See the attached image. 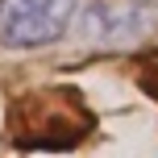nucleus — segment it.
<instances>
[{"label":"nucleus","instance_id":"1","mask_svg":"<svg viewBox=\"0 0 158 158\" xmlns=\"http://www.w3.org/2000/svg\"><path fill=\"white\" fill-rule=\"evenodd\" d=\"M87 112L71 92H29L13 108V142L17 146H75L87 133Z\"/></svg>","mask_w":158,"mask_h":158},{"label":"nucleus","instance_id":"2","mask_svg":"<svg viewBox=\"0 0 158 158\" xmlns=\"http://www.w3.org/2000/svg\"><path fill=\"white\" fill-rule=\"evenodd\" d=\"M75 0H0V46L38 50L67 33Z\"/></svg>","mask_w":158,"mask_h":158}]
</instances>
